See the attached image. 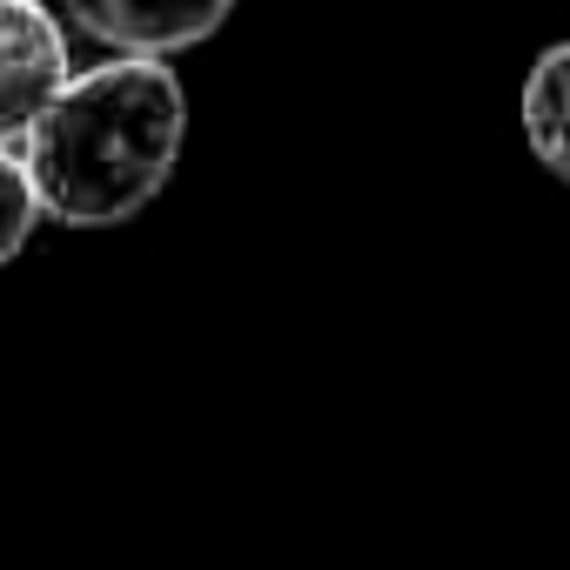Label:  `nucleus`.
I'll return each instance as SVG.
<instances>
[{"label":"nucleus","instance_id":"nucleus-1","mask_svg":"<svg viewBox=\"0 0 570 570\" xmlns=\"http://www.w3.org/2000/svg\"><path fill=\"white\" fill-rule=\"evenodd\" d=\"M188 141V88L161 55L75 68L21 135L41 208L61 228H121L175 175Z\"/></svg>","mask_w":570,"mask_h":570},{"label":"nucleus","instance_id":"nucleus-2","mask_svg":"<svg viewBox=\"0 0 570 570\" xmlns=\"http://www.w3.org/2000/svg\"><path fill=\"white\" fill-rule=\"evenodd\" d=\"M68 75V28L41 0H0V141H21Z\"/></svg>","mask_w":570,"mask_h":570},{"label":"nucleus","instance_id":"nucleus-3","mask_svg":"<svg viewBox=\"0 0 570 570\" xmlns=\"http://www.w3.org/2000/svg\"><path fill=\"white\" fill-rule=\"evenodd\" d=\"M68 28H81L88 41L115 48V55H181L202 48L228 28L235 0H61Z\"/></svg>","mask_w":570,"mask_h":570},{"label":"nucleus","instance_id":"nucleus-4","mask_svg":"<svg viewBox=\"0 0 570 570\" xmlns=\"http://www.w3.org/2000/svg\"><path fill=\"white\" fill-rule=\"evenodd\" d=\"M517 115H523V141L530 155L570 181V41L543 48L523 75V95H517Z\"/></svg>","mask_w":570,"mask_h":570},{"label":"nucleus","instance_id":"nucleus-5","mask_svg":"<svg viewBox=\"0 0 570 570\" xmlns=\"http://www.w3.org/2000/svg\"><path fill=\"white\" fill-rule=\"evenodd\" d=\"M41 222H48V208H41V188H35L21 141H0V268L35 242Z\"/></svg>","mask_w":570,"mask_h":570}]
</instances>
